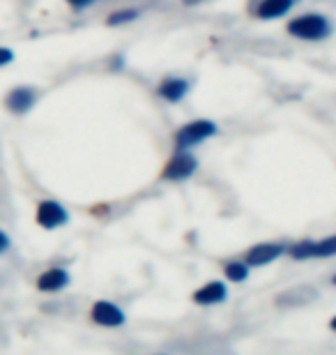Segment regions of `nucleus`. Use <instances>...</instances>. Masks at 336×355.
Instances as JSON below:
<instances>
[{"label":"nucleus","mask_w":336,"mask_h":355,"mask_svg":"<svg viewBox=\"0 0 336 355\" xmlns=\"http://www.w3.org/2000/svg\"><path fill=\"white\" fill-rule=\"evenodd\" d=\"M285 31H288L292 37L318 42V40L330 37L332 24H330V19L323 17V14H304V17L292 19Z\"/></svg>","instance_id":"obj_1"},{"label":"nucleus","mask_w":336,"mask_h":355,"mask_svg":"<svg viewBox=\"0 0 336 355\" xmlns=\"http://www.w3.org/2000/svg\"><path fill=\"white\" fill-rule=\"evenodd\" d=\"M217 134V125L212 120H194V123H187L184 127L175 132V150L177 153H187L191 146L203 144L205 139H210Z\"/></svg>","instance_id":"obj_2"},{"label":"nucleus","mask_w":336,"mask_h":355,"mask_svg":"<svg viewBox=\"0 0 336 355\" xmlns=\"http://www.w3.org/2000/svg\"><path fill=\"white\" fill-rule=\"evenodd\" d=\"M288 254L297 261H306V259H332L336 257V236H330L320 243H313V240H304V243L292 245Z\"/></svg>","instance_id":"obj_3"},{"label":"nucleus","mask_w":336,"mask_h":355,"mask_svg":"<svg viewBox=\"0 0 336 355\" xmlns=\"http://www.w3.org/2000/svg\"><path fill=\"white\" fill-rule=\"evenodd\" d=\"M198 168V159L194 157V155L189 153H175L173 157L168 159V164L163 166L161 171V178L163 180H187V178H191L196 173Z\"/></svg>","instance_id":"obj_4"},{"label":"nucleus","mask_w":336,"mask_h":355,"mask_svg":"<svg viewBox=\"0 0 336 355\" xmlns=\"http://www.w3.org/2000/svg\"><path fill=\"white\" fill-rule=\"evenodd\" d=\"M90 314H92V321H95L97 325H104V328H120V325H125V321H127L125 311L109 300L95 302L92 304Z\"/></svg>","instance_id":"obj_5"},{"label":"nucleus","mask_w":336,"mask_h":355,"mask_svg":"<svg viewBox=\"0 0 336 355\" xmlns=\"http://www.w3.org/2000/svg\"><path fill=\"white\" fill-rule=\"evenodd\" d=\"M285 252L283 245L278 243H263V245H256L251 247L247 254H245V263L251 266V268H258V266H267L272 261H276L281 254Z\"/></svg>","instance_id":"obj_6"},{"label":"nucleus","mask_w":336,"mask_h":355,"mask_svg":"<svg viewBox=\"0 0 336 355\" xmlns=\"http://www.w3.org/2000/svg\"><path fill=\"white\" fill-rule=\"evenodd\" d=\"M67 210L62 208L60 203H55V201H44V203H39V208H37V224L39 226H44V229H58V226L62 224H67Z\"/></svg>","instance_id":"obj_7"},{"label":"nucleus","mask_w":336,"mask_h":355,"mask_svg":"<svg viewBox=\"0 0 336 355\" xmlns=\"http://www.w3.org/2000/svg\"><path fill=\"white\" fill-rule=\"evenodd\" d=\"M35 102H37V92H35L33 88H28V86H19V88H14L10 90V95H7L5 99V104H7V109H10L12 113H26V111H30Z\"/></svg>","instance_id":"obj_8"},{"label":"nucleus","mask_w":336,"mask_h":355,"mask_svg":"<svg viewBox=\"0 0 336 355\" xmlns=\"http://www.w3.org/2000/svg\"><path fill=\"white\" fill-rule=\"evenodd\" d=\"M228 297V288H226V284H221V282H210V284H205V286H201L194 293V302L196 304H201V307H210V304H219V302H224Z\"/></svg>","instance_id":"obj_9"},{"label":"nucleus","mask_w":336,"mask_h":355,"mask_svg":"<svg viewBox=\"0 0 336 355\" xmlns=\"http://www.w3.org/2000/svg\"><path fill=\"white\" fill-rule=\"evenodd\" d=\"M67 284H69L67 270H62V268H51V270H46V272L37 279V288H39V291H44V293H53V291L65 288Z\"/></svg>","instance_id":"obj_10"},{"label":"nucleus","mask_w":336,"mask_h":355,"mask_svg":"<svg viewBox=\"0 0 336 355\" xmlns=\"http://www.w3.org/2000/svg\"><path fill=\"white\" fill-rule=\"evenodd\" d=\"M189 81L187 79H166L159 83V88H157V92H159V97H163L166 102H180V99L187 97L189 92Z\"/></svg>","instance_id":"obj_11"},{"label":"nucleus","mask_w":336,"mask_h":355,"mask_svg":"<svg viewBox=\"0 0 336 355\" xmlns=\"http://www.w3.org/2000/svg\"><path fill=\"white\" fill-rule=\"evenodd\" d=\"M295 0H263V3L256 7V17L258 19H278L283 17L285 12H290V7Z\"/></svg>","instance_id":"obj_12"},{"label":"nucleus","mask_w":336,"mask_h":355,"mask_svg":"<svg viewBox=\"0 0 336 355\" xmlns=\"http://www.w3.org/2000/svg\"><path fill=\"white\" fill-rule=\"evenodd\" d=\"M139 10H120V12H113L109 14V19H106V24L109 26H123V24H132L134 19H139Z\"/></svg>","instance_id":"obj_13"},{"label":"nucleus","mask_w":336,"mask_h":355,"mask_svg":"<svg viewBox=\"0 0 336 355\" xmlns=\"http://www.w3.org/2000/svg\"><path fill=\"white\" fill-rule=\"evenodd\" d=\"M224 272L228 277V282H245L249 277V266L247 263H228L224 268Z\"/></svg>","instance_id":"obj_14"},{"label":"nucleus","mask_w":336,"mask_h":355,"mask_svg":"<svg viewBox=\"0 0 336 355\" xmlns=\"http://www.w3.org/2000/svg\"><path fill=\"white\" fill-rule=\"evenodd\" d=\"M67 3L71 5V10L81 12V10H85V7H90V5L99 3V0H67Z\"/></svg>","instance_id":"obj_15"},{"label":"nucleus","mask_w":336,"mask_h":355,"mask_svg":"<svg viewBox=\"0 0 336 355\" xmlns=\"http://www.w3.org/2000/svg\"><path fill=\"white\" fill-rule=\"evenodd\" d=\"M14 60V55L10 49H3L0 46V65H7V62H12Z\"/></svg>","instance_id":"obj_16"},{"label":"nucleus","mask_w":336,"mask_h":355,"mask_svg":"<svg viewBox=\"0 0 336 355\" xmlns=\"http://www.w3.org/2000/svg\"><path fill=\"white\" fill-rule=\"evenodd\" d=\"M7 247H10V238H7L3 231H0V252H5Z\"/></svg>","instance_id":"obj_17"},{"label":"nucleus","mask_w":336,"mask_h":355,"mask_svg":"<svg viewBox=\"0 0 336 355\" xmlns=\"http://www.w3.org/2000/svg\"><path fill=\"white\" fill-rule=\"evenodd\" d=\"M330 328H332V330L336 332V316H334V318H332V321H330Z\"/></svg>","instance_id":"obj_18"},{"label":"nucleus","mask_w":336,"mask_h":355,"mask_svg":"<svg viewBox=\"0 0 336 355\" xmlns=\"http://www.w3.org/2000/svg\"><path fill=\"white\" fill-rule=\"evenodd\" d=\"M196 3H201V0H184V5H196Z\"/></svg>","instance_id":"obj_19"},{"label":"nucleus","mask_w":336,"mask_h":355,"mask_svg":"<svg viewBox=\"0 0 336 355\" xmlns=\"http://www.w3.org/2000/svg\"><path fill=\"white\" fill-rule=\"evenodd\" d=\"M332 282H334V284H336V275H334V277H332Z\"/></svg>","instance_id":"obj_20"}]
</instances>
